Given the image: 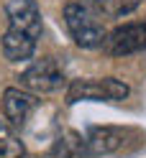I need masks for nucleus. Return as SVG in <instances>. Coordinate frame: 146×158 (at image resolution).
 I'll use <instances>...</instances> for the list:
<instances>
[{
    "label": "nucleus",
    "mask_w": 146,
    "mask_h": 158,
    "mask_svg": "<svg viewBox=\"0 0 146 158\" xmlns=\"http://www.w3.org/2000/svg\"><path fill=\"white\" fill-rule=\"evenodd\" d=\"M36 51V38L28 36L23 31H15V28H8L3 33V54L8 61H26L31 59Z\"/></svg>",
    "instance_id": "0eeeda50"
},
{
    "label": "nucleus",
    "mask_w": 146,
    "mask_h": 158,
    "mask_svg": "<svg viewBox=\"0 0 146 158\" xmlns=\"http://www.w3.org/2000/svg\"><path fill=\"white\" fill-rule=\"evenodd\" d=\"M103 48L110 56H128L146 48V23H126L108 33Z\"/></svg>",
    "instance_id": "20e7f679"
},
{
    "label": "nucleus",
    "mask_w": 146,
    "mask_h": 158,
    "mask_svg": "<svg viewBox=\"0 0 146 158\" xmlns=\"http://www.w3.org/2000/svg\"><path fill=\"white\" fill-rule=\"evenodd\" d=\"M18 79H21V87L31 92H54L64 84V69L56 64V59H41V61H33Z\"/></svg>",
    "instance_id": "7ed1b4c3"
},
{
    "label": "nucleus",
    "mask_w": 146,
    "mask_h": 158,
    "mask_svg": "<svg viewBox=\"0 0 146 158\" xmlns=\"http://www.w3.org/2000/svg\"><path fill=\"white\" fill-rule=\"evenodd\" d=\"M128 84L121 79L105 77V79H74L67 89V102L74 105L80 100H126Z\"/></svg>",
    "instance_id": "f03ea898"
},
{
    "label": "nucleus",
    "mask_w": 146,
    "mask_h": 158,
    "mask_svg": "<svg viewBox=\"0 0 146 158\" xmlns=\"http://www.w3.org/2000/svg\"><path fill=\"white\" fill-rule=\"evenodd\" d=\"M87 143H90L92 153H113L123 145V133L118 127H92L90 135H87Z\"/></svg>",
    "instance_id": "1a4fd4ad"
},
{
    "label": "nucleus",
    "mask_w": 146,
    "mask_h": 158,
    "mask_svg": "<svg viewBox=\"0 0 146 158\" xmlns=\"http://www.w3.org/2000/svg\"><path fill=\"white\" fill-rule=\"evenodd\" d=\"M51 156H54V158H92L95 153H92L90 143H87L80 133L67 130V133H62V135L54 140Z\"/></svg>",
    "instance_id": "6e6552de"
},
{
    "label": "nucleus",
    "mask_w": 146,
    "mask_h": 158,
    "mask_svg": "<svg viewBox=\"0 0 146 158\" xmlns=\"http://www.w3.org/2000/svg\"><path fill=\"white\" fill-rule=\"evenodd\" d=\"M64 23H67L69 36L74 38V44L82 46V48H97V46L105 44V38H108L103 23L97 21L95 13L82 3H69L64 8Z\"/></svg>",
    "instance_id": "f257e3e1"
},
{
    "label": "nucleus",
    "mask_w": 146,
    "mask_h": 158,
    "mask_svg": "<svg viewBox=\"0 0 146 158\" xmlns=\"http://www.w3.org/2000/svg\"><path fill=\"white\" fill-rule=\"evenodd\" d=\"M8 13V28H15V31H23L28 36L38 38L41 36V10H38L36 0H11L5 5Z\"/></svg>",
    "instance_id": "39448f33"
},
{
    "label": "nucleus",
    "mask_w": 146,
    "mask_h": 158,
    "mask_svg": "<svg viewBox=\"0 0 146 158\" xmlns=\"http://www.w3.org/2000/svg\"><path fill=\"white\" fill-rule=\"evenodd\" d=\"M141 0H95L97 10L108 18H121V15H128L131 10L139 8Z\"/></svg>",
    "instance_id": "9b49d317"
},
{
    "label": "nucleus",
    "mask_w": 146,
    "mask_h": 158,
    "mask_svg": "<svg viewBox=\"0 0 146 158\" xmlns=\"http://www.w3.org/2000/svg\"><path fill=\"white\" fill-rule=\"evenodd\" d=\"M23 156H26V148L21 138L11 127L0 125V158H23Z\"/></svg>",
    "instance_id": "9d476101"
},
{
    "label": "nucleus",
    "mask_w": 146,
    "mask_h": 158,
    "mask_svg": "<svg viewBox=\"0 0 146 158\" xmlns=\"http://www.w3.org/2000/svg\"><path fill=\"white\" fill-rule=\"evenodd\" d=\"M36 107V97L21 87H8L3 94V115L13 127H23Z\"/></svg>",
    "instance_id": "423d86ee"
}]
</instances>
